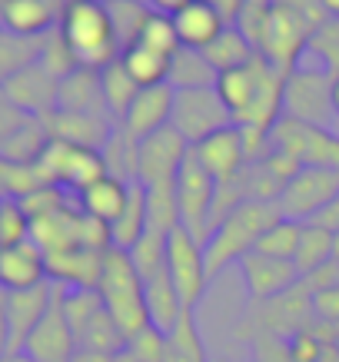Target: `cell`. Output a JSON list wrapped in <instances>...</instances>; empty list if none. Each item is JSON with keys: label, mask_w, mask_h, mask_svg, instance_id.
Returning <instances> with one entry per match:
<instances>
[{"label": "cell", "mask_w": 339, "mask_h": 362, "mask_svg": "<svg viewBox=\"0 0 339 362\" xmlns=\"http://www.w3.org/2000/svg\"><path fill=\"white\" fill-rule=\"evenodd\" d=\"M289 74L263 57H253L246 66L219 74L217 93L230 107L233 123L246 130H273L283 120V100Z\"/></svg>", "instance_id": "6da1fadb"}, {"label": "cell", "mask_w": 339, "mask_h": 362, "mask_svg": "<svg viewBox=\"0 0 339 362\" xmlns=\"http://www.w3.org/2000/svg\"><path fill=\"white\" fill-rule=\"evenodd\" d=\"M283 220L280 203H266V199H246L240 206H233L223 220L213 226V233L203 243V256H207V276L209 283L217 279L223 269L240 263L243 256L256 250L260 236L273 223Z\"/></svg>", "instance_id": "7a4b0ae2"}, {"label": "cell", "mask_w": 339, "mask_h": 362, "mask_svg": "<svg viewBox=\"0 0 339 362\" xmlns=\"http://www.w3.org/2000/svg\"><path fill=\"white\" fill-rule=\"evenodd\" d=\"M57 30L67 40V47L74 50L80 66L103 70L113 60H120L123 47L113 33L107 7L97 0H67L60 21H57Z\"/></svg>", "instance_id": "3957f363"}, {"label": "cell", "mask_w": 339, "mask_h": 362, "mask_svg": "<svg viewBox=\"0 0 339 362\" xmlns=\"http://www.w3.org/2000/svg\"><path fill=\"white\" fill-rule=\"evenodd\" d=\"M100 299L103 309L117 319L127 339L150 326V313H146V296H143V279L133 266L130 252L107 250L103 256V273H100Z\"/></svg>", "instance_id": "277c9868"}, {"label": "cell", "mask_w": 339, "mask_h": 362, "mask_svg": "<svg viewBox=\"0 0 339 362\" xmlns=\"http://www.w3.org/2000/svg\"><path fill=\"white\" fill-rule=\"evenodd\" d=\"M283 117L339 133V113L333 107V74L316 66H296L286 80Z\"/></svg>", "instance_id": "5b68a950"}, {"label": "cell", "mask_w": 339, "mask_h": 362, "mask_svg": "<svg viewBox=\"0 0 339 362\" xmlns=\"http://www.w3.org/2000/svg\"><path fill=\"white\" fill-rule=\"evenodd\" d=\"M313 33H316V27L309 21H303L299 13L273 4L270 13H266V21H263L256 50H260L263 60H270L273 66L293 74L296 66H303V54L313 44Z\"/></svg>", "instance_id": "8992f818"}, {"label": "cell", "mask_w": 339, "mask_h": 362, "mask_svg": "<svg viewBox=\"0 0 339 362\" xmlns=\"http://www.w3.org/2000/svg\"><path fill=\"white\" fill-rule=\"evenodd\" d=\"M176 193V209H180V226L190 236H197L200 243H207L209 230H213V206H217V180L200 166L193 150L186 153L180 173L173 183Z\"/></svg>", "instance_id": "52a82bcc"}, {"label": "cell", "mask_w": 339, "mask_h": 362, "mask_svg": "<svg viewBox=\"0 0 339 362\" xmlns=\"http://www.w3.org/2000/svg\"><path fill=\"white\" fill-rule=\"evenodd\" d=\"M170 127H173L190 146H197V143H203L207 136H213V133L233 127V113H230V107L223 103V97L217 93V87L176 90Z\"/></svg>", "instance_id": "ba28073f"}, {"label": "cell", "mask_w": 339, "mask_h": 362, "mask_svg": "<svg viewBox=\"0 0 339 362\" xmlns=\"http://www.w3.org/2000/svg\"><path fill=\"white\" fill-rule=\"evenodd\" d=\"M40 173H44L47 183L64 189H87L90 183H97L100 176H107V160H103V150H87V146H74V143L64 140H50L47 150L37 160Z\"/></svg>", "instance_id": "9c48e42d"}, {"label": "cell", "mask_w": 339, "mask_h": 362, "mask_svg": "<svg viewBox=\"0 0 339 362\" xmlns=\"http://www.w3.org/2000/svg\"><path fill=\"white\" fill-rule=\"evenodd\" d=\"M270 143L276 153L293 156L303 166L339 173V133L333 130H319V127H306V123L283 117L270 130Z\"/></svg>", "instance_id": "30bf717a"}, {"label": "cell", "mask_w": 339, "mask_h": 362, "mask_svg": "<svg viewBox=\"0 0 339 362\" xmlns=\"http://www.w3.org/2000/svg\"><path fill=\"white\" fill-rule=\"evenodd\" d=\"M166 273L173 279L176 293H180V303L183 309H193L200 306V299L207 296V286H209V276H207V256H203V243L197 236H190L183 226H176L166 240Z\"/></svg>", "instance_id": "8fae6325"}, {"label": "cell", "mask_w": 339, "mask_h": 362, "mask_svg": "<svg viewBox=\"0 0 339 362\" xmlns=\"http://www.w3.org/2000/svg\"><path fill=\"white\" fill-rule=\"evenodd\" d=\"M339 199V173L333 170H316V166H303L299 173L289 180L280 193V213L286 220L309 223L319 213Z\"/></svg>", "instance_id": "7c38bea8"}, {"label": "cell", "mask_w": 339, "mask_h": 362, "mask_svg": "<svg viewBox=\"0 0 339 362\" xmlns=\"http://www.w3.org/2000/svg\"><path fill=\"white\" fill-rule=\"evenodd\" d=\"M186 153H190V143L173 127H163V130L143 136L137 143V183H143V187H173Z\"/></svg>", "instance_id": "4fadbf2b"}, {"label": "cell", "mask_w": 339, "mask_h": 362, "mask_svg": "<svg viewBox=\"0 0 339 362\" xmlns=\"http://www.w3.org/2000/svg\"><path fill=\"white\" fill-rule=\"evenodd\" d=\"M253 319H256V329L273 332L280 339H289L296 332L309 329L316 322L313 319V289H309V283L299 279L289 293L270 299V303H260Z\"/></svg>", "instance_id": "5bb4252c"}, {"label": "cell", "mask_w": 339, "mask_h": 362, "mask_svg": "<svg viewBox=\"0 0 339 362\" xmlns=\"http://www.w3.org/2000/svg\"><path fill=\"white\" fill-rule=\"evenodd\" d=\"M0 93L11 100L13 107L23 113V117H33V120H47L50 113L57 110V97H60V80L50 77L44 66L33 60L30 66L17 70Z\"/></svg>", "instance_id": "9a60e30c"}, {"label": "cell", "mask_w": 339, "mask_h": 362, "mask_svg": "<svg viewBox=\"0 0 339 362\" xmlns=\"http://www.w3.org/2000/svg\"><path fill=\"white\" fill-rule=\"evenodd\" d=\"M74 352H77V336H74V329H70V322L64 316L60 286H57L54 303L47 309V316L30 332V339L23 342V356H30L33 362H70Z\"/></svg>", "instance_id": "2e32d148"}, {"label": "cell", "mask_w": 339, "mask_h": 362, "mask_svg": "<svg viewBox=\"0 0 339 362\" xmlns=\"http://www.w3.org/2000/svg\"><path fill=\"white\" fill-rule=\"evenodd\" d=\"M240 273H243V283H246V293H250V299L256 306L289 293V289L303 279L299 269H296V263H289V259H273V256H263V252L243 256Z\"/></svg>", "instance_id": "e0dca14e"}, {"label": "cell", "mask_w": 339, "mask_h": 362, "mask_svg": "<svg viewBox=\"0 0 339 362\" xmlns=\"http://www.w3.org/2000/svg\"><path fill=\"white\" fill-rule=\"evenodd\" d=\"M173 100H176V90L170 83H156V87H140L133 103L127 107L123 113V133L130 140L140 143L143 136L150 133L163 130L170 127V117H173Z\"/></svg>", "instance_id": "ac0fdd59"}, {"label": "cell", "mask_w": 339, "mask_h": 362, "mask_svg": "<svg viewBox=\"0 0 339 362\" xmlns=\"http://www.w3.org/2000/svg\"><path fill=\"white\" fill-rule=\"evenodd\" d=\"M54 293L57 286L50 283L11 293V303H7V356L23 352V342L30 339V332L40 326V319L47 316V309L54 303Z\"/></svg>", "instance_id": "d6986e66"}, {"label": "cell", "mask_w": 339, "mask_h": 362, "mask_svg": "<svg viewBox=\"0 0 339 362\" xmlns=\"http://www.w3.org/2000/svg\"><path fill=\"white\" fill-rule=\"evenodd\" d=\"M190 150H193V156L200 160V166H203V170L217 180V187H219V183H230L233 176L246 166L243 130L236 127V123H233V127H226V130L213 133V136H207L203 143L190 146Z\"/></svg>", "instance_id": "ffe728a7"}, {"label": "cell", "mask_w": 339, "mask_h": 362, "mask_svg": "<svg viewBox=\"0 0 339 362\" xmlns=\"http://www.w3.org/2000/svg\"><path fill=\"white\" fill-rule=\"evenodd\" d=\"M47 283V252L33 240L0 250V286L4 289H33Z\"/></svg>", "instance_id": "44dd1931"}, {"label": "cell", "mask_w": 339, "mask_h": 362, "mask_svg": "<svg viewBox=\"0 0 339 362\" xmlns=\"http://www.w3.org/2000/svg\"><path fill=\"white\" fill-rule=\"evenodd\" d=\"M103 256L107 252L93 250H67L47 256V276L64 289H97L100 273H103Z\"/></svg>", "instance_id": "7402d4cb"}, {"label": "cell", "mask_w": 339, "mask_h": 362, "mask_svg": "<svg viewBox=\"0 0 339 362\" xmlns=\"http://www.w3.org/2000/svg\"><path fill=\"white\" fill-rule=\"evenodd\" d=\"M57 11L44 0H4L0 7V30L23 40H44L50 30H57Z\"/></svg>", "instance_id": "603a6c76"}, {"label": "cell", "mask_w": 339, "mask_h": 362, "mask_svg": "<svg viewBox=\"0 0 339 362\" xmlns=\"http://www.w3.org/2000/svg\"><path fill=\"white\" fill-rule=\"evenodd\" d=\"M50 140H64L74 146H87V150H107L110 127L107 117H90V113H67L54 110L44 120Z\"/></svg>", "instance_id": "cb8c5ba5"}, {"label": "cell", "mask_w": 339, "mask_h": 362, "mask_svg": "<svg viewBox=\"0 0 339 362\" xmlns=\"http://www.w3.org/2000/svg\"><path fill=\"white\" fill-rule=\"evenodd\" d=\"M57 110L67 113H90V117H107V100H103V83H100V70L77 66L70 77L60 80V97H57Z\"/></svg>", "instance_id": "d4e9b609"}, {"label": "cell", "mask_w": 339, "mask_h": 362, "mask_svg": "<svg viewBox=\"0 0 339 362\" xmlns=\"http://www.w3.org/2000/svg\"><path fill=\"white\" fill-rule=\"evenodd\" d=\"M173 27H176V37H180V47L207 50L219 33H223V27H230V23L223 21L209 4L193 0V4H186L180 13H173Z\"/></svg>", "instance_id": "484cf974"}, {"label": "cell", "mask_w": 339, "mask_h": 362, "mask_svg": "<svg viewBox=\"0 0 339 362\" xmlns=\"http://www.w3.org/2000/svg\"><path fill=\"white\" fill-rule=\"evenodd\" d=\"M143 296H146L150 326L160 332H173V326L180 322V316H183L186 309H183V303H180V293H176V286H173V279H170V273H166V266L143 279Z\"/></svg>", "instance_id": "4316f807"}, {"label": "cell", "mask_w": 339, "mask_h": 362, "mask_svg": "<svg viewBox=\"0 0 339 362\" xmlns=\"http://www.w3.org/2000/svg\"><path fill=\"white\" fill-rule=\"evenodd\" d=\"M127 199H130V183L120 180V176H100L97 183H90L87 189H80L77 193V203L80 209L87 213V216H97L103 223H113L117 216L123 213L127 206Z\"/></svg>", "instance_id": "83f0119b"}, {"label": "cell", "mask_w": 339, "mask_h": 362, "mask_svg": "<svg viewBox=\"0 0 339 362\" xmlns=\"http://www.w3.org/2000/svg\"><path fill=\"white\" fill-rule=\"evenodd\" d=\"M200 54L207 57V64L213 66L217 74H230V70L246 66L253 57H260V50H256V44H253L236 23H230V27H223V33H219L207 50H200Z\"/></svg>", "instance_id": "f1b7e54d"}, {"label": "cell", "mask_w": 339, "mask_h": 362, "mask_svg": "<svg viewBox=\"0 0 339 362\" xmlns=\"http://www.w3.org/2000/svg\"><path fill=\"white\" fill-rule=\"evenodd\" d=\"M146 233V187L143 183H130V199L117 220L110 223V240L113 250L130 252Z\"/></svg>", "instance_id": "f546056e"}, {"label": "cell", "mask_w": 339, "mask_h": 362, "mask_svg": "<svg viewBox=\"0 0 339 362\" xmlns=\"http://www.w3.org/2000/svg\"><path fill=\"white\" fill-rule=\"evenodd\" d=\"M333 250H336V233H329L319 223H303V236H299V250H296V269L303 279L313 273L326 269L333 263Z\"/></svg>", "instance_id": "4dcf8cb0"}, {"label": "cell", "mask_w": 339, "mask_h": 362, "mask_svg": "<svg viewBox=\"0 0 339 362\" xmlns=\"http://www.w3.org/2000/svg\"><path fill=\"white\" fill-rule=\"evenodd\" d=\"M219 74L213 66L207 64V57L200 50H190V47H180L170 60V77L166 83L173 90H207V87H217Z\"/></svg>", "instance_id": "1f68e13d"}, {"label": "cell", "mask_w": 339, "mask_h": 362, "mask_svg": "<svg viewBox=\"0 0 339 362\" xmlns=\"http://www.w3.org/2000/svg\"><path fill=\"white\" fill-rule=\"evenodd\" d=\"M170 60L173 57H163L150 50L143 44H130L120 50V64L127 66V74L133 77L137 87H156V83H166L170 77Z\"/></svg>", "instance_id": "d6a6232c"}, {"label": "cell", "mask_w": 339, "mask_h": 362, "mask_svg": "<svg viewBox=\"0 0 339 362\" xmlns=\"http://www.w3.org/2000/svg\"><path fill=\"white\" fill-rule=\"evenodd\" d=\"M166 362H209L200 326L190 309L180 316L173 332H166Z\"/></svg>", "instance_id": "836d02e7"}, {"label": "cell", "mask_w": 339, "mask_h": 362, "mask_svg": "<svg viewBox=\"0 0 339 362\" xmlns=\"http://www.w3.org/2000/svg\"><path fill=\"white\" fill-rule=\"evenodd\" d=\"M107 13L120 47H130L140 40L146 21L154 17V7L146 0H113V4H107Z\"/></svg>", "instance_id": "e575fe53"}, {"label": "cell", "mask_w": 339, "mask_h": 362, "mask_svg": "<svg viewBox=\"0 0 339 362\" xmlns=\"http://www.w3.org/2000/svg\"><path fill=\"white\" fill-rule=\"evenodd\" d=\"M127 336L117 326V319L110 316L107 309H100L97 316L90 319L87 326L80 329L77 336V349H93V352H107V356H117V352L127 349Z\"/></svg>", "instance_id": "d590c367"}, {"label": "cell", "mask_w": 339, "mask_h": 362, "mask_svg": "<svg viewBox=\"0 0 339 362\" xmlns=\"http://www.w3.org/2000/svg\"><path fill=\"white\" fill-rule=\"evenodd\" d=\"M100 83H103V100H107V110L113 113V117H120L127 113V107L133 103V97H137V83H133V77L127 74V66L120 64V60H113L110 66H103L100 70Z\"/></svg>", "instance_id": "8d00e7d4"}, {"label": "cell", "mask_w": 339, "mask_h": 362, "mask_svg": "<svg viewBox=\"0 0 339 362\" xmlns=\"http://www.w3.org/2000/svg\"><path fill=\"white\" fill-rule=\"evenodd\" d=\"M176 226H180V209L173 187H146V230L170 236Z\"/></svg>", "instance_id": "74e56055"}, {"label": "cell", "mask_w": 339, "mask_h": 362, "mask_svg": "<svg viewBox=\"0 0 339 362\" xmlns=\"http://www.w3.org/2000/svg\"><path fill=\"white\" fill-rule=\"evenodd\" d=\"M299 236H303V223L296 220H280L273 223L270 230L260 236L256 250L253 252H263V256H273V259H296V250H299Z\"/></svg>", "instance_id": "f35d334b"}, {"label": "cell", "mask_w": 339, "mask_h": 362, "mask_svg": "<svg viewBox=\"0 0 339 362\" xmlns=\"http://www.w3.org/2000/svg\"><path fill=\"white\" fill-rule=\"evenodd\" d=\"M40 44L44 40H23V37H13V33H0V87L17 70L30 66L40 57Z\"/></svg>", "instance_id": "ab89813d"}, {"label": "cell", "mask_w": 339, "mask_h": 362, "mask_svg": "<svg viewBox=\"0 0 339 362\" xmlns=\"http://www.w3.org/2000/svg\"><path fill=\"white\" fill-rule=\"evenodd\" d=\"M60 306H64L74 336H80V329L103 309V299H100V289H64L60 286Z\"/></svg>", "instance_id": "60d3db41"}, {"label": "cell", "mask_w": 339, "mask_h": 362, "mask_svg": "<svg viewBox=\"0 0 339 362\" xmlns=\"http://www.w3.org/2000/svg\"><path fill=\"white\" fill-rule=\"evenodd\" d=\"M37 64L44 66L50 77H57V80H64V77H70L74 70H77V57H74V50L67 47V40L60 37V30H50L44 37V44H40V57H37Z\"/></svg>", "instance_id": "b9f144b4"}, {"label": "cell", "mask_w": 339, "mask_h": 362, "mask_svg": "<svg viewBox=\"0 0 339 362\" xmlns=\"http://www.w3.org/2000/svg\"><path fill=\"white\" fill-rule=\"evenodd\" d=\"M30 240V216L21 199H0V250Z\"/></svg>", "instance_id": "7bdbcfd3"}, {"label": "cell", "mask_w": 339, "mask_h": 362, "mask_svg": "<svg viewBox=\"0 0 339 362\" xmlns=\"http://www.w3.org/2000/svg\"><path fill=\"white\" fill-rule=\"evenodd\" d=\"M137 44L150 47V50H156V54L163 57H173L176 50H180V37H176V27H173V17H166V13H156L146 21V27H143L140 40Z\"/></svg>", "instance_id": "ee69618b"}, {"label": "cell", "mask_w": 339, "mask_h": 362, "mask_svg": "<svg viewBox=\"0 0 339 362\" xmlns=\"http://www.w3.org/2000/svg\"><path fill=\"white\" fill-rule=\"evenodd\" d=\"M306 54H319L323 70L339 77V21H326L313 33V44H309Z\"/></svg>", "instance_id": "f6af8a7d"}, {"label": "cell", "mask_w": 339, "mask_h": 362, "mask_svg": "<svg viewBox=\"0 0 339 362\" xmlns=\"http://www.w3.org/2000/svg\"><path fill=\"white\" fill-rule=\"evenodd\" d=\"M329 346H333V342L323 339V336L316 332V326H309V329L296 332V336L286 339V349H289L293 362H323V356H326Z\"/></svg>", "instance_id": "bcb514c9"}, {"label": "cell", "mask_w": 339, "mask_h": 362, "mask_svg": "<svg viewBox=\"0 0 339 362\" xmlns=\"http://www.w3.org/2000/svg\"><path fill=\"white\" fill-rule=\"evenodd\" d=\"M127 349H130V356L137 362H166V332L146 326L127 342Z\"/></svg>", "instance_id": "7dc6e473"}, {"label": "cell", "mask_w": 339, "mask_h": 362, "mask_svg": "<svg viewBox=\"0 0 339 362\" xmlns=\"http://www.w3.org/2000/svg\"><path fill=\"white\" fill-rule=\"evenodd\" d=\"M273 4H280V7H286V11L299 13L303 21H309L313 27H323L326 23V11H323V0H273Z\"/></svg>", "instance_id": "c3c4849f"}, {"label": "cell", "mask_w": 339, "mask_h": 362, "mask_svg": "<svg viewBox=\"0 0 339 362\" xmlns=\"http://www.w3.org/2000/svg\"><path fill=\"white\" fill-rule=\"evenodd\" d=\"M203 4H209V7H213V11H217L226 23H236V21H240L243 7H246V0H203Z\"/></svg>", "instance_id": "681fc988"}, {"label": "cell", "mask_w": 339, "mask_h": 362, "mask_svg": "<svg viewBox=\"0 0 339 362\" xmlns=\"http://www.w3.org/2000/svg\"><path fill=\"white\" fill-rule=\"evenodd\" d=\"M7 303H11V289L0 286V356H7Z\"/></svg>", "instance_id": "f907efd6"}, {"label": "cell", "mask_w": 339, "mask_h": 362, "mask_svg": "<svg viewBox=\"0 0 339 362\" xmlns=\"http://www.w3.org/2000/svg\"><path fill=\"white\" fill-rule=\"evenodd\" d=\"M146 4H150L156 13H166V17H173V13L183 11L186 4H193V0H146Z\"/></svg>", "instance_id": "816d5d0a"}, {"label": "cell", "mask_w": 339, "mask_h": 362, "mask_svg": "<svg viewBox=\"0 0 339 362\" xmlns=\"http://www.w3.org/2000/svg\"><path fill=\"white\" fill-rule=\"evenodd\" d=\"M70 362H113V356H107V352H93V349H77Z\"/></svg>", "instance_id": "f5cc1de1"}, {"label": "cell", "mask_w": 339, "mask_h": 362, "mask_svg": "<svg viewBox=\"0 0 339 362\" xmlns=\"http://www.w3.org/2000/svg\"><path fill=\"white\" fill-rule=\"evenodd\" d=\"M323 11H326V17L339 21V0H323Z\"/></svg>", "instance_id": "db71d44e"}, {"label": "cell", "mask_w": 339, "mask_h": 362, "mask_svg": "<svg viewBox=\"0 0 339 362\" xmlns=\"http://www.w3.org/2000/svg\"><path fill=\"white\" fill-rule=\"evenodd\" d=\"M0 362H33V359L23 356V352H13V356H0Z\"/></svg>", "instance_id": "11a10c76"}, {"label": "cell", "mask_w": 339, "mask_h": 362, "mask_svg": "<svg viewBox=\"0 0 339 362\" xmlns=\"http://www.w3.org/2000/svg\"><path fill=\"white\" fill-rule=\"evenodd\" d=\"M333 107L339 113V77H333Z\"/></svg>", "instance_id": "9f6ffc18"}, {"label": "cell", "mask_w": 339, "mask_h": 362, "mask_svg": "<svg viewBox=\"0 0 339 362\" xmlns=\"http://www.w3.org/2000/svg\"><path fill=\"white\" fill-rule=\"evenodd\" d=\"M113 362H137L130 356V349H123V352H117V356H113Z\"/></svg>", "instance_id": "6f0895ef"}, {"label": "cell", "mask_w": 339, "mask_h": 362, "mask_svg": "<svg viewBox=\"0 0 339 362\" xmlns=\"http://www.w3.org/2000/svg\"><path fill=\"white\" fill-rule=\"evenodd\" d=\"M323 362H339V352H336V346H329V349H326V356H323Z\"/></svg>", "instance_id": "680465c9"}, {"label": "cell", "mask_w": 339, "mask_h": 362, "mask_svg": "<svg viewBox=\"0 0 339 362\" xmlns=\"http://www.w3.org/2000/svg\"><path fill=\"white\" fill-rule=\"evenodd\" d=\"M44 4H47V7H54V11H57V7L64 11V4H60V0H44Z\"/></svg>", "instance_id": "91938a15"}, {"label": "cell", "mask_w": 339, "mask_h": 362, "mask_svg": "<svg viewBox=\"0 0 339 362\" xmlns=\"http://www.w3.org/2000/svg\"><path fill=\"white\" fill-rule=\"evenodd\" d=\"M333 259L339 263V233H336V250H333Z\"/></svg>", "instance_id": "94428289"}, {"label": "cell", "mask_w": 339, "mask_h": 362, "mask_svg": "<svg viewBox=\"0 0 339 362\" xmlns=\"http://www.w3.org/2000/svg\"><path fill=\"white\" fill-rule=\"evenodd\" d=\"M97 4H103V7H107V4H113V0H97Z\"/></svg>", "instance_id": "6125c7cd"}, {"label": "cell", "mask_w": 339, "mask_h": 362, "mask_svg": "<svg viewBox=\"0 0 339 362\" xmlns=\"http://www.w3.org/2000/svg\"><path fill=\"white\" fill-rule=\"evenodd\" d=\"M333 346H336V352H339V336H336V342H333Z\"/></svg>", "instance_id": "be15d7a7"}, {"label": "cell", "mask_w": 339, "mask_h": 362, "mask_svg": "<svg viewBox=\"0 0 339 362\" xmlns=\"http://www.w3.org/2000/svg\"><path fill=\"white\" fill-rule=\"evenodd\" d=\"M219 362H230V359H219Z\"/></svg>", "instance_id": "e7e4bbea"}]
</instances>
